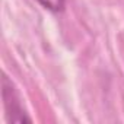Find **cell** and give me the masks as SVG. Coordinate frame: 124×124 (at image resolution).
Returning <instances> with one entry per match:
<instances>
[{"mask_svg":"<svg viewBox=\"0 0 124 124\" xmlns=\"http://www.w3.org/2000/svg\"><path fill=\"white\" fill-rule=\"evenodd\" d=\"M37 2L42 8H45L47 10H51V12H61L66 5V0H37Z\"/></svg>","mask_w":124,"mask_h":124,"instance_id":"6da1fadb","label":"cell"}]
</instances>
